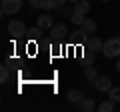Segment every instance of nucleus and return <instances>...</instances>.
<instances>
[{
    "label": "nucleus",
    "instance_id": "f257e3e1",
    "mask_svg": "<svg viewBox=\"0 0 120 112\" xmlns=\"http://www.w3.org/2000/svg\"><path fill=\"white\" fill-rule=\"evenodd\" d=\"M102 54L106 56V58H118L120 56V36L118 38H108L106 42H104Z\"/></svg>",
    "mask_w": 120,
    "mask_h": 112
},
{
    "label": "nucleus",
    "instance_id": "f03ea898",
    "mask_svg": "<svg viewBox=\"0 0 120 112\" xmlns=\"http://www.w3.org/2000/svg\"><path fill=\"white\" fill-rule=\"evenodd\" d=\"M8 32L12 38H22L26 34V26L22 20H10L8 22Z\"/></svg>",
    "mask_w": 120,
    "mask_h": 112
},
{
    "label": "nucleus",
    "instance_id": "7ed1b4c3",
    "mask_svg": "<svg viewBox=\"0 0 120 112\" xmlns=\"http://www.w3.org/2000/svg\"><path fill=\"white\" fill-rule=\"evenodd\" d=\"M0 6H2V12L4 14H16L22 8V0H2Z\"/></svg>",
    "mask_w": 120,
    "mask_h": 112
},
{
    "label": "nucleus",
    "instance_id": "20e7f679",
    "mask_svg": "<svg viewBox=\"0 0 120 112\" xmlns=\"http://www.w3.org/2000/svg\"><path fill=\"white\" fill-rule=\"evenodd\" d=\"M66 34H68V30H66V24H64V22H58V24H54L50 28V36H52V40H56V42L62 40Z\"/></svg>",
    "mask_w": 120,
    "mask_h": 112
},
{
    "label": "nucleus",
    "instance_id": "39448f33",
    "mask_svg": "<svg viewBox=\"0 0 120 112\" xmlns=\"http://www.w3.org/2000/svg\"><path fill=\"white\" fill-rule=\"evenodd\" d=\"M92 84H94V88H96L98 92H108V90L112 88V80H110L108 76H98Z\"/></svg>",
    "mask_w": 120,
    "mask_h": 112
},
{
    "label": "nucleus",
    "instance_id": "423d86ee",
    "mask_svg": "<svg viewBox=\"0 0 120 112\" xmlns=\"http://www.w3.org/2000/svg\"><path fill=\"white\" fill-rule=\"evenodd\" d=\"M36 24L42 28V30H48V28H52V26L56 24L54 22V18L50 16V14H42V16H38L36 18Z\"/></svg>",
    "mask_w": 120,
    "mask_h": 112
},
{
    "label": "nucleus",
    "instance_id": "0eeeda50",
    "mask_svg": "<svg viewBox=\"0 0 120 112\" xmlns=\"http://www.w3.org/2000/svg\"><path fill=\"white\" fill-rule=\"evenodd\" d=\"M86 48H88L90 52H98L104 48V42L100 38H96V36H92V38H88V42H86Z\"/></svg>",
    "mask_w": 120,
    "mask_h": 112
},
{
    "label": "nucleus",
    "instance_id": "6e6552de",
    "mask_svg": "<svg viewBox=\"0 0 120 112\" xmlns=\"http://www.w3.org/2000/svg\"><path fill=\"white\" fill-rule=\"evenodd\" d=\"M76 106H78V110H82V112H92L96 108V104H94V100H92V98H82Z\"/></svg>",
    "mask_w": 120,
    "mask_h": 112
},
{
    "label": "nucleus",
    "instance_id": "1a4fd4ad",
    "mask_svg": "<svg viewBox=\"0 0 120 112\" xmlns=\"http://www.w3.org/2000/svg\"><path fill=\"white\" fill-rule=\"evenodd\" d=\"M80 28H82V30L86 32V34H94L98 26H96V22L92 20V18H84V22L80 24Z\"/></svg>",
    "mask_w": 120,
    "mask_h": 112
},
{
    "label": "nucleus",
    "instance_id": "9d476101",
    "mask_svg": "<svg viewBox=\"0 0 120 112\" xmlns=\"http://www.w3.org/2000/svg\"><path fill=\"white\" fill-rule=\"evenodd\" d=\"M26 34H28L30 40H40V38H42V34H44V30L36 24V26H32V28H28V32H26Z\"/></svg>",
    "mask_w": 120,
    "mask_h": 112
},
{
    "label": "nucleus",
    "instance_id": "9b49d317",
    "mask_svg": "<svg viewBox=\"0 0 120 112\" xmlns=\"http://www.w3.org/2000/svg\"><path fill=\"white\" fill-rule=\"evenodd\" d=\"M88 10H90V2L88 0H78L76 4H74V12H80V14H88Z\"/></svg>",
    "mask_w": 120,
    "mask_h": 112
},
{
    "label": "nucleus",
    "instance_id": "f8f14e48",
    "mask_svg": "<svg viewBox=\"0 0 120 112\" xmlns=\"http://www.w3.org/2000/svg\"><path fill=\"white\" fill-rule=\"evenodd\" d=\"M114 108H116V102H114L112 98H108V100H104V102L98 104V110H100V112H112Z\"/></svg>",
    "mask_w": 120,
    "mask_h": 112
},
{
    "label": "nucleus",
    "instance_id": "ddd939ff",
    "mask_svg": "<svg viewBox=\"0 0 120 112\" xmlns=\"http://www.w3.org/2000/svg\"><path fill=\"white\" fill-rule=\"evenodd\" d=\"M68 0H46L44 4V10H52V8H62Z\"/></svg>",
    "mask_w": 120,
    "mask_h": 112
},
{
    "label": "nucleus",
    "instance_id": "4468645a",
    "mask_svg": "<svg viewBox=\"0 0 120 112\" xmlns=\"http://www.w3.org/2000/svg\"><path fill=\"white\" fill-rule=\"evenodd\" d=\"M84 76H86V80H88V82H94L96 80V78H98V72H96V68H94V66H86V70H84Z\"/></svg>",
    "mask_w": 120,
    "mask_h": 112
},
{
    "label": "nucleus",
    "instance_id": "2eb2a0df",
    "mask_svg": "<svg viewBox=\"0 0 120 112\" xmlns=\"http://www.w3.org/2000/svg\"><path fill=\"white\" fill-rule=\"evenodd\" d=\"M66 96H68V100H70V102H74V104H78L82 98H84V94H82L80 90H68V94H66Z\"/></svg>",
    "mask_w": 120,
    "mask_h": 112
},
{
    "label": "nucleus",
    "instance_id": "dca6fc26",
    "mask_svg": "<svg viewBox=\"0 0 120 112\" xmlns=\"http://www.w3.org/2000/svg\"><path fill=\"white\" fill-rule=\"evenodd\" d=\"M108 98H112L114 102H120V86H112L108 90Z\"/></svg>",
    "mask_w": 120,
    "mask_h": 112
},
{
    "label": "nucleus",
    "instance_id": "f3484780",
    "mask_svg": "<svg viewBox=\"0 0 120 112\" xmlns=\"http://www.w3.org/2000/svg\"><path fill=\"white\" fill-rule=\"evenodd\" d=\"M8 78H10L8 66H0V82H2V84H6V82H8Z\"/></svg>",
    "mask_w": 120,
    "mask_h": 112
},
{
    "label": "nucleus",
    "instance_id": "a211bd4d",
    "mask_svg": "<svg viewBox=\"0 0 120 112\" xmlns=\"http://www.w3.org/2000/svg\"><path fill=\"white\" fill-rule=\"evenodd\" d=\"M70 20H72V24H74V26H80L82 22H84V14H80V12H72Z\"/></svg>",
    "mask_w": 120,
    "mask_h": 112
},
{
    "label": "nucleus",
    "instance_id": "6ab92c4d",
    "mask_svg": "<svg viewBox=\"0 0 120 112\" xmlns=\"http://www.w3.org/2000/svg\"><path fill=\"white\" fill-rule=\"evenodd\" d=\"M30 4H32V8H44V4H46V0H28Z\"/></svg>",
    "mask_w": 120,
    "mask_h": 112
},
{
    "label": "nucleus",
    "instance_id": "aec40b11",
    "mask_svg": "<svg viewBox=\"0 0 120 112\" xmlns=\"http://www.w3.org/2000/svg\"><path fill=\"white\" fill-rule=\"evenodd\" d=\"M90 62H94V52H86L84 54V64H90Z\"/></svg>",
    "mask_w": 120,
    "mask_h": 112
},
{
    "label": "nucleus",
    "instance_id": "412c9836",
    "mask_svg": "<svg viewBox=\"0 0 120 112\" xmlns=\"http://www.w3.org/2000/svg\"><path fill=\"white\" fill-rule=\"evenodd\" d=\"M116 70H118V72H120V60L116 62Z\"/></svg>",
    "mask_w": 120,
    "mask_h": 112
},
{
    "label": "nucleus",
    "instance_id": "4be33fe9",
    "mask_svg": "<svg viewBox=\"0 0 120 112\" xmlns=\"http://www.w3.org/2000/svg\"><path fill=\"white\" fill-rule=\"evenodd\" d=\"M68 2H72V4H76V2H78V0H68Z\"/></svg>",
    "mask_w": 120,
    "mask_h": 112
},
{
    "label": "nucleus",
    "instance_id": "5701e85b",
    "mask_svg": "<svg viewBox=\"0 0 120 112\" xmlns=\"http://www.w3.org/2000/svg\"><path fill=\"white\" fill-rule=\"evenodd\" d=\"M102 2H108V0H102Z\"/></svg>",
    "mask_w": 120,
    "mask_h": 112
}]
</instances>
